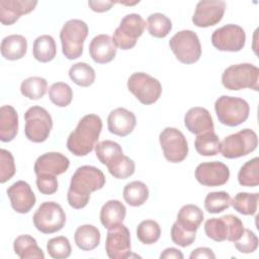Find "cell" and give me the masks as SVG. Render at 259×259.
Masks as SVG:
<instances>
[{
	"label": "cell",
	"mask_w": 259,
	"mask_h": 259,
	"mask_svg": "<svg viewBox=\"0 0 259 259\" xmlns=\"http://www.w3.org/2000/svg\"><path fill=\"white\" fill-rule=\"evenodd\" d=\"M104 185L105 176L99 168L89 165L78 167L71 178L67 193L69 205L76 209L85 207L89 202L90 193L101 189Z\"/></svg>",
	"instance_id": "obj_1"
},
{
	"label": "cell",
	"mask_w": 259,
	"mask_h": 259,
	"mask_svg": "<svg viewBox=\"0 0 259 259\" xmlns=\"http://www.w3.org/2000/svg\"><path fill=\"white\" fill-rule=\"evenodd\" d=\"M102 130L101 118L93 113L84 115L67 140L68 150L81 157L91 153L96 146Z\"/></svg>",
	"instance_id": "obj_2"
},
{
	"label": "cell",
	"mask_w": 259,
	"mask_h": 259,
	"mask_svg": "<svg viewBox=\"0 0 259 259\" xmlns=\"http://www.w3.org/2000/svg\"><path fill=\"white\" fill-rule=\"evenodd\" d=\"M88 35V25L81 19H70L65 22L60 39L63 55L69 60H75L83 54V45Z\"/></svg>",
	"instance_id": "obj_3"
},
{
	"label": "cell",
	"mask_w": 259,
	"mask_h": 259,
	"mask_svg": "<svg viewBox=\"0 0 259 259\" xmlns=\"http://www.w3.org/2000/svg\"><path fill=\"white\" fill-rule=\"evenodd\" d=\"M222 84L229 90L250 88L258 91L259 69L253 64L249 63L232 65L223 72Z\"/></svg>",
	"instance_id": "obj_4"
},
{
	"label": "cell",
	"mask_w": 259,
	"mask_h": 259,
	"mask_svg": "<svg viewBox=\"0 0 259 259\" xmlns=\"http://www.w3.org/2000/svg\"><path fill=\"white\" fill-rule=\"evenodd\" d=\"M219 121L228 126H237L247 120L250 113L248 102L240 97L222 95L214 102Z\"/></svg>",
	"instance_id": "obj_5"
},
{
	"label": "cell",
	"mask_w": 259,
	"mask_h": 259,
	"mask_svg": "<svg viewBox=\"0 0 259 259\" xmlns=\"http://www.w3.org/2000/svg\"><path fill=\"white\" fill-rule=\"evenodd\" d=\"M244 225L241 219L234 214H225L221 218H211L204 224V232L207 238L215 241H237L244 233Z\"/></svg>",
	"instance_id": "obj_6"
},
{
	"label": "cell",
	"mask_w": 259,
	"mask_h": 259,
	"mask_svg": "<svg viewBox=\"0 0 259 259\" xmlns=\"http://www.w3.org/2000/svg\"><path fill=\"white\" fill-rule=\"evenodd\" d=\"M169 46L176 59L183 64H193L201 56V46L197 34L184 29L176 32L169 40Z\"/></svg>",
	"instance_id": "obj_7"
},
{
	"label": "cell",
	"mask_w": 259,
	"mask_h": 259,
	"mask_svg": "<svg viewBox=\"0 0 259 259\" xmlns=\"http://www.w3.org/2000/svg\"><path fill=\"white\" fill-rule=\"evenodd\" d=\"M24 134L33 143L48 140L53 128V119L48 110L41 106H31L24 113Z\"/></svg>",
	"instance_id": "obj_8"
},
{
	"label": "cell",
	"mask_w": 259,
	"mask_h": 259,
	"mask_svg": "<svg viewBox=\"0 0 259 259\" xmlns=\"http://www.w3.org/2000/svg\"><path fill=\"white\" fill-rule=\"evenodd\" d=\"M258 145L256 133L251 128H244L240 132L226 137L220 145V152L227 159H236L253 152Z\"/></svg>",
	"instance_id": "obj_9"
},
{
	"label": "cell",
	"mask_w": 259,
	"mask_h": 259,
	"mask_svg": "<svg viewBox=\"0 0 259 259\" xmlns=\"http://www.w3.org/2000/svg\"><path fill=\"white\" fill-rule=\"evenodd\" d=\"M32 221L40 233L54 234L61 231L65 226L66 213L59 203L45 201L33 213Z\"/></svg>",
	"instance_id": "obj_10"
},
{
	"label": "cell",
	"mask_w": 259,
	"mask_h": 259,
	"mask_svg": "<svg viewBox=\"0 0 259 259\" xmlns=\"http://www.w3.org/2000/svg\"><path fill=\"white\" fill-rule=\"evenodd\" d=\"M127 89L146 105L155 103L162 94L160 81L144 72H137L127 79Z\"/></svg>",
	"instance_id": "obj_11"
},
{
	"label": "cell",
	"mask_w": 259,
	"mask_h": 259,
	"mask_svg": "<svg viewBox=\"0 0 259 259\" xmlns=\"http://www.w3.org/2000/svg\"><path fill=\"white\" fill-rule=\"evenodd\" d=\"M146 28V21L140 14H126L120 21L119 26L114 30L112 39L116 46L121 50L133 49L137 39L143 34Z\"/></svg>",
	"instance_id": "obj_12"
},
{
	"label": "cell",
	"mask_w": 259,
	"mask_h": 259,
	"mask_svg": "<svg viewBox=\"0 0 259 259\" xmlns=\"http://www.w3.org/2000/svg\"><path fill=\"white\" fill-rule=\"evenodd\" d=\"M159 142L164 157L171 163L182 162L188 154L185 136L176 127H165L159 135Z\"/></svg>",
	"instance_id": "obj_13"
},
{
	"label": "cell",
	"mask_w": 259,
	"mask_h": 259,
	"mask_svg": "<svg viewBox=\"0 0 259 259\" xmlns=\"http://www.w3.org/2000/svg\"><path fill=\"white\" fill-rule=\"evenodd\" d=\"M246 41L245 30L237 24H226L211 34L212 46L222 52H239Z\"/></svg>",
	"instance_id": "obj_14"
},
{
	"label": "cell",
	"mask_w": 259,
	"mask_h": 259,
	"mask_svg": "<svg viewBox=\"0 0 259 259\" xmlns=\"http://www.w3.org/2000/svg\"><path fill=\"white\" fill-rule=\"evenodd\" d=\"M105 251L110 259L131 257V234L124 225L120 224L108 230L105 240Z\"/></svg>",
	"instance_id": "obj_15"
},
{
	"label": "cell",
	"mask_w": 259,
	"mask_h": 259,
	"mask_svg": "<svg viewBox=\"0 0 259 259\" xmlns=\"http://www.w3.org/2000/svg\"><path fill=\"white\" fill-rule=\"evenodd\" d=\"M227 4L221 0H202L196 4L192 22L198 27H209L218 24L225 13Z\"/></svg>",
	"instance_id": "obj_16"
},
{
	"label": "cell",
	"mask_w": 259,
	"mask_h": 259,
	"mask_svg": "<svg viewBox=\"0 0 259 259\" xmlns=\"http://www.w3.org/2000/svg\"><path fill=\"white\" fill-rule=\"evenodd\" d=\"M195 178L203 186L215 187L226 184L230 178L229 167L220 162H205L199 164L195 169Z\"/></svg>",
	"instance_id": "obj_17"
},
{
	"label": "cell",
	"mask_w": 259,
	"mask_h": 259,
	"mask_svg": "<svg viewBox=\"0 0 259 259\" xmlns=\"http://www.w3.org/2000/svg\"><path fill=\"white\" fill-rule=\"evenodd\" d=\"M6 192L11 206L16 212L27 213L35 204V195L29 184L23 180L14 182L7 188Z\"/></svg>",
	"instance_id": "obj_18"
},
{
	"label": "cell",
	"mask_w": 259,
	"mask_h": 259,
	"mask_svg": "<svg viewBox=\"0 0 259 259\" xmlns=\"http://www.w3.org/2000/svg\"><path fill=\"white\" fill-rule=\"evenodd\" d=\"M70 166L69 159L58 152H50L39 156L34 163L35 175H61Z\"/></svg>",
	"instance_id": "obj_19"
},
{
	"label": "cell",
	"mask_w": 259,
	"mask_h": 259,
	"mask_svg": "<svg viewBox=\"0 0 259 259\" xmlns=\"http://www.w3.org/2000/svg\"><path fill=\"white\" fill-rule=\"evenodd\" d=\"M137 123L136 115L123 107H117L110 111L107 117L108 131L118 137L130 135Z\"/></svg>",
	"instance_id": "obj_20"
},
{
	"label": "cell",
	"mask_w": 259,
	"mask_h": 259,
	"mask_svg": "<svg viewBox=\"0 0 259 259\" xmlns=\"http://www.w3.org/2000/svg\"><path fill=\"white\" fill-rule=\"evenodd\" d=\"M37 4L32 0H1L0 20L4 25H11L23 14L31 12Z\"/></svg>",
	"instance_id": "obj_21"
},
{
	"label": "cell",
	"mask_w": 259,
	"mask_h": 259,
	"mask_svg": "<svg viewBox=\"0 0 259 259\" xmlns=\"http://www.w3.org/2000/svg\"><path fill=\"white\" fill-rule=\"evenodd\" d=\"M116 50L112 37L108 34H98L89 44L90 57L97 64L111 62L115 58Z\"/></svg>",
	"instance_id": "obj_22"
},
{
	"label": "cell",
	"mask_w": 259,
	"mask_h": 259,
	"mask_svg": "<svg viewBox=\"0 0 259 259\" xmlns=\"http://www.w3.org/2000/svg\"><path fill=\"white\" fill-rule=\"evenodd\" d=\"M184 124L186 128L194 134L200 135L205 132L213 131V120L209 111L204 107H192L184 115Z\"/></svg>",
	"instance_id": "obj_23"
},
{
	"label": "cell",
	"mask_w": 259,
	"mask_h": 259,
	"mask_svg": "<svg viewBox=\"0 0 259 259\" xmlns=\"http://www.w3.org/2000/svg\"><path fill=\"white\" fill-rule=\"evenodd\" d=\"M126 214V208L122 202L116 199H110L105 202L100 209V222L107 229H113L122 224Z\"/></svg>",
	"instance_id": "obj_24"
},
{
	"label": "cell",
	"mask_w": 259,
	"mask_h": 259,
	"mask_svg": "<svg viewBox=\"0 0 259 259\" xmlns=\"http://www.w3.org/2000/svg\"><path fill=\"white\" fill-rule=\"evenodd\" d=\"M18 132V114L11 105H3L0 108V140L11 142Z\"/></svg>",
	"instance_id": "obj_25"
},
{
	"label": "cell",
	"mask_w": 259,
	"mask_h": 259,
	"mask_svg": "<svg viewBox=\"0 0 259 259\" xmlns=\"http://www.w3.org/2000/svg\"><path fill=\"white\" fill-rule=\"evenodd\" d=\"M1 55L9 61L22 59L27 51V40L21 34H10L1 41Z\"/></svg>",
	"instance_id": "obj_26"
},
{
	"label": "cell",
	"mask_w": 259,
	"mask_h": 259,
	"mask_svg": "<svg viewBox=\"0 0 259 259\" xmlns=\"http://www.w3.org/2000/svg\"><path fill=\"white\" fill-rule=\"evenodd\" d=\"M203 221L202 210L194 204L183 205L177 214L176 223L187 232H195Z\"/></svg>",
	"instance_id": "obj_27"
},
{
	"label": "cell",
	"mask_w": 259,
	"mask_h": 259,
	"mask_svg": "<svg viewBox=\"0 0 259 259\" xmlns=\"http://www.w3.org/2000/svg\"><path fill=\"white\" fill-rule=\"evenodd\" d=\"M100 232L93 225H83L76 229L74 240L79 249L82 251H91L100 243Z\"/></svg>",
	"instance_id": "obj_28"
},
{
	"label": "cell",
	"mask_w": 259,
	"mask_h": 259,
	"mask_svg": "<svg viewBox=\"0 0 259 259\" xmlns=\"http://www.w3.org/2000/svg\"><path fill=\"white\" fill-rule=\"evenodd\" d=\"M14 253L20 259L38 258L44 259L45 254L37 246L36 240L29 235H20L13 242Z\"/></svg>",
	"instance_id": "obj_29"
},
{
	"label": "cell",
	"mask_w": 259,
	"mask_h": 259,
	"mask_svg": "<svg viewBox=\"0 0 259 259\" xmlns=\"http://www.w3.org/2000/svg\"><path fill=\"white\" fill-rule=\"evenodd\" d=\"M32 55L40 63H48L54 60L57 55V46L54 37L49 34L37 36L33 41Z\"/></svg>",
	"instance_id": "obj_30"
},
{
	"label": "cell",
	"mask_w": 259,
	"mask_h": 259,
	"mask_svg": "<svg viewBox=\"0 0 259 259\" xmlns=\"http://www.w3.org/2000/svg\"><path fill=\"white\" fill-rule=\"evenodd\" d=\"M122 196L128 205L141 206L149 198V188L142 181H133L124 186Z\"/></svg>",
	"instance_id": "obj_31"
},
{
	"label": "cell",
	"mask_w": 259,
	"mask_h": 259,
	"mask_svg": "<svg viewBox=\"0 0 259 259\" xmlns=\"http://www.w3.org/2000/svg\"><path fill=\"white\" fill-rule=\"evenodd\" d=\"M221 141L214 131H209L196 136L194 147L201 156H215L220 152Z\"/></svg>",
	"instance_id": "obj_32"
},
{
	"label": "cell",
	"mask_w": 259,
	"mask_h": 259,
	"mask_svg": "<svg viewBox=\"0 0 259 259\" xmlns=\"http://www.w3.org/2000/svg\"><path fill=\"white\" fill-rule=\"evenodd\" d=\"M259 200V193L239 192L233 199H231V205L238 212L245 215H253L257 211Z\"/></svg>",
	"instance_id": "obj_33"
},
{
	"label": "cell",
	"mask_w": 259,
	"mask_h": 259,
	"mask_svg": "<svg viewBox=\"0 0 259 259\" xmlns=\"http://www.w3.org/2000/svg\"><path fill=\"white\" fill-rule=\"evenodd\" d=\"M48 89V82L42 77H29L21 82L20 92L28 99L37 100L44 97Z\"/></svg>",
	"instance_id": "obj_34"
},
{
	"label": "cell",
	"mask_w": 259,
	"mask_h": 259,
	"mask_svg": "<svg viewBox=\"0 0 259 259\" xmlns=\"http://www.w3.org/2000/svg\"><path fill=\"white\" fill-rule=\"evenodd\" d=\"M69 77L78 86L88 87L95 81V71L90 65L79 62L70 68Z\"/></svg>",
	"instance_id": "obj_35"
},
{
	"label": "cell",
	"mask_w": 259,
	"mask_h": 259,
	"mask_svg": "<svg viewBox=\"0 0 259 259\" xmlns=\"http://www.w3.org/2000/svg\"><path fill=\"white\" fill-rule=\"evenodd\" d=\"M147 26L148 31L152 36L163 38L171 31L172 22L165 14L156 12L147 18Z\"/></svg>",
	"instance_id": "obj_36"
},
{
	"label": "cell",
	"mask_w": 259,
	"mask_h": 259,
	"mask_svg": "<svg viewBox=\"0 0 259 259\" xmlns=\"http://www.w3.org/2000/svg\"><path fill=\"white\" fill-rule=\"evenodd\" d=\"M238 181L240 185L255 187L259 184V159L255 157L247 161L239 170Z\"/></svg>",
	"instance_id": "obj_37"
},
{
	"label": "cell",
	"mask_w": 259,
	"mask_h": 259,
	"mask_svg": "<svg viewBox=\"0 0 259 259\" xmlns=\"http://www.w3.org/2000/svg\"><path fill=\"white\" fill-rule=\"evenodd\" d=\"M95 153L100 163L105 166L114 161L116 158L123 155L122 149L119 144L110 140H105L97 143L95 146Z\"/></svg>",
	"instance_id": "obj_38"
},
{
	"label": "cell",
	"mask_w": 259,
	"mask_h": 259,
	"mask_svg": "<svg viewBox=\"0 0 259 259\" xmlns=\"http://www.w3.org/2000/svg\"><path fill=\"white\" fill-rule=\"evenodd\" d=\"M49 97L56 106L66 107L73 99V90L67 83L56 82L49 88Z\"/></svg>",
	"instance_id": "obj_39"
},
{
	"label": "cell",
	"mask_w": 259,
	"mask_h": 259,
	"mask_svg": "<svg viewBox=\"0 0 259 259\" xmlns=\"http://www.w3.org/2000/svg\"><path fill=\"white\" fill-rule=\"evenodd\" d=\"M108 172L117 179H125L135 173V162L127 156L121 155L114 161L106 165Z\"/></svg>",
	"instance_id": "obj_40"
},
{
	"label": "cell",
	"mask_w": 259,
	"mask_h": 259,
	"mask_svg": "<svg viewBox=\"0 0 259 259\" xmlns=\"http://www.w3.org/2000/svg\"><path fill=\"white\" fill-rule=\"evenodd\" d=\"M161 236V228L159 224L153 220H146L139 224L137 228L138 239L146 245L156 243Z\"/></svg>",
	"instance_id": "obj_41"
},
{
	"label": "cell",
	"mask_w": 259,
	"mask_h": 259,
	"mask_svg": "<svg viewBox=\"0 0 259 259\" xmlns=\"http://www.w3.org/2000/svg\"><path fill=\"white\" fill-rule=\"evenodd\" d=\"M231 205V195L226 191L209 192L204 199V207L209 213H219Z\"/></svg>",
	"instance_id": "obj_42"
},
{
	"label": "cell",
	"mask_w": 259,
	"mask_h": 259,
	"mask_svg": "<svg viewBox=\"0 0 259 259\" xmlns=\"http://www.w3.org/2000/svg\"><path fill=\"white\" fill-rule=\"evenodd\" d=\"M47 250L49 255L54 259L68 258L72 252L69 239L65 236L50 239L47 244Z\"/></svg>",
	"instance_id": "obj_43"
},
{
	"label": "cell",
	"mask_w": 259,
	"mask_h": 259,
	"mask_svg": "<svg viewBox=\"0 0 259 259\" xmlns=\"http://www.w3.org/2000/svg\"><path fill=\"white\" fill-rule=\"evenodd\" d=\"M16 168L12 154L5 149L0 150V182L5 183L13 177Z\"/></svg>",
	"instance_id": "obj_44"
},
{
	"label": "cell",
	"mask_w": 259,
	"mask_h": 259,
	"mask_svg": "<svg viewBox=\"0 0 259 259\" xmlns=\"http://www.w3.org/2000/svg\"><path fill=\"white\" fill-rule=\"evenodd\" d=\"M234 246L241 253H253L258 247V238L251 230L245 229L242 236L234 242Z\"/></svg>",
	"instance_id": "obj_45"
},
{
	"label": "cell",
	"mask_w": 259,
	"mask_h": 259,
	"mask_svg": "<svg viewBox=\"0 0 259 259\" xmlns=\"http://www.w3.org/2000/svg\"><path fill=\"white\" fill-rule=\"evenodd\" d=\"M196 237L195 232H187L182 229L176 222L171 227V239L174 244L180 247H188L190 246Z\"/></svg>",
	"instance_id": "obj_46"
},
{
	"label": "cell",
	"mask_w": 259,
	"mask_h": 259,
	"mask_svg": "<svg viewBox=\"0 0 259 259\" xmlns=\"http://www.w3.org/2000/svg\"><path fill=\"white\" fill-rule=\"evenodd\" d=\"M36 186L41 194L51 195L58 190V179L55 175H36Z\"/></svg>",
	"instance_id": "obj_47"
},
{
	"label": "cell",
	"mask_w": 259,
	"mask_h": 259,
	"mask_svg": "<svg viewBox=\"0 0 259 259\" xmlns=\"http://www.w3.org/2000/svg\"><path fill=\"white\" fill-rule=\"evenodd\" d=\"M89 7L95 12H104L109 10L113 5V1H88Z\"/></svg>",
	"instance_id": "obj_48"
},
{
	"label": "cell",
	"mask_w": 259,
	"mask_h": 259,
	"mask_svg": "<svg viewBox=\"0 0 259 259\" xmlns=\"http://www.w3.org/2000/svg\"><path fill=\"white\" fill-rule=\"evenodd\" d=\"M189 258L190 259H194V258H212V259H214L215 255L211 249H209L207 247H199V248L194 249L191 252Z\"/></svg>",
	"instance_id": "obj_49"
},
{
	"label": "cell",
	"mask_w": 259,
	"mask_h": 259,
	"mask_svg": "<svg viewBox=\"0 0 259 259\" xmlns=\"http://www.w3.org/2000/svg\"><path fill=\"white\" fill-rule=\"evenodd\" d=\"M160 258H176V259H183V254L180 250L176 248H167L165 249L161 255Z\"/></svg>",
	"instance_id": "obj_50"
}]
</instances>
